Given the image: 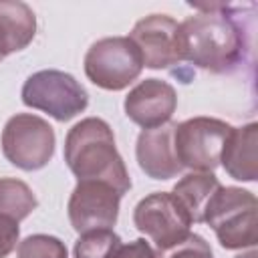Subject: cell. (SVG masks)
Segmentation results:
<instances>
[{"mask_svg": "<svg viewBox=\"0 0 258 258\" xmlns=\"http://www.w3.org/2000/svg\"><path fill=\"white\" fill-rule=\"evenodd\" d=\"M200 10L179 22L177 46L187 60L210 73H230L244 54V32L226 4H198Z\"/></svg>", "mask_w": 258, "mask_h": 258, "instance_id": "obj_1", "label": "cell"}, {"mask_svg": "<svg viewBox=\"0 0 258 258\" xmlns=\"http://www.w3.org/2000/svg\"><path fill=\"white\" fill-rule=\"evenodd\" d=\"M64 161L77 181H103L121 198L131 189V177L117 151L113 129L101 117L81 119L69 129Z\"/></svg>", "mask_w": 258, "mask_h": 258, "instance_id": "obj_2", "label": "cell"}, {"mask_svg": "<svg viewBox=\"0 0 258 258\" xmlns=\"http://www.w3.org/2000/svg\"><path fill=\"white\" fill-rule=\"evenodd\" d=\"M208 224L226 250L254 248L258 244V202L256 196L242 187H220L204 210Z\"/></svg>", "mask_w": 258, "mask_h": 258, "instance_id": "obj_3", "label": "cell"}, {"mask_svg": "<svg viewBox=\"0 0 258 258\" xmlns=\"http://www.w3.org/2000/svg\"><path fill=\"white\" fill-rule=\"evenodd\" d=\"M22 103L48 113L56 121H71L89 105L87 89L69 73L44 69L32 73L22 85Z\"/></svg>", "mask_w": 258, "mask_h": 258, "instance_id": "obj_4", "label": "cell"}, {"mask_svg": "<svg viewBox=\"0 0 258 258\" xmlns=\"http://www.w3.org/2000/svg\"><path fill=\"white\" fill-rule=\"evenodd\" d=\"M143 71V58L129 36H105L85 54L87 79L105 91L127 89Z\"/></svg>", "mask_w": 258, "mask_h": 258, "instance_id": "obj_5", "label": "cell"}, {"mask_svg": "<svg viewBox=\"0 0 258 258\" xmlns=\"http://www.w3.org/2000/svg\"><path fill=\"white\" fill-rule=\"evenodd\" d=\"M2 153L4 157L24 171H36L48 165L54 155V129L38 115L16 113L2 129Z\"/></svg>", "mask_w": 258, "mask_h": 258, "instance_id": "obj_6", "label": "cell"}, {"mask_svg": "<svg viewBox=\"0 0 258 258\" xmlns=\"http://www.w3.org/2000/svg\"><path fill=\"white\" fill-rule=\"evenodd\" d=\"M232 129L230 123L216 117H191L177 123L173 147L179 165L194 171H214Z\"/></svg>", "mask_w": 258, "mask_h": 258, "instance_id": "obj_7", "label": "cell"}, {"mask_svg": "<svg viewBox=\"0 0 258 258\" xmlns=\"http://www.w3.org/2000/svg\"><path fill=\"white\" fill-rule=\"evenodd\" d=\"M135 228L163 250L189 234L191 218L171 191H153L137 202L133 210Z\"/></svg>", "mask_w": 258, "mask_h": 258, "instance_id": "obj_8", "label": "cell"}, {"mask_svg": "<svg viewBox=\"0 0 258 258\" xmlns=\"http://www.w3.org/2000/svg\"><path fill=\"white\" fill-rule=\"evenodd\" d=\"M121 196L103 181H77L69 198V220L75 232L113 228L119 216Z\"/></svg>", "mask_w": 258, "mask_h": 258, "instance_id": "obj_9", "label": "cell"}, {"mask_svg": "<svg viewBox=\"0 0 258 258\" xmlns=\"http://www.w3.org/2000/svg\"><path fill=\"white\" fill-rule=\"evenodd\" d=\"M179 24L167 14H149L135 22L129 38L137 46L147 69H169L181 62L177 46Z\"/></svg>", "mask_w": 258, "mask_h": 258, "instance_id": "obj_10", "label": "cell"}, {"mask_svg": "<svg viewBox=\"0 0 258 258\" xmlns=\"http://www.w3.org/2000/svg\"><path fill=\"white\" fill-rule=\"evenodd\" d=\"M123 109L133 123L143 129H153L171 119L177 109V95L167 81L145 79L129 91Z\"/></svg>", "mask_w": 258, "mask_h": 258, "instance_id": "obj_11", "label": "cell"}, {"mask_svg": "<svg viewBox=\"0 0 258 258\" xmlns=\"http://www.w3.org/2000/svg\"><path fill=\"white\" fill-rule=\"evenodd\" d=\"M175 125L177 123L167 121L153 129H141L137 135L135 157L141 171H145V175L151 179H171L183 169L173 147Z\"/></svg>", "mask_w": 258, "mask_h": 258, "instance_id": "obj_12", "label": "cell"}, {"mask_svg": "<svg viewBox=\"0 0 258 258\" xmlns=\"http://www.w3.org/2000/svg\"><path fill=\"white\" fill-rule=\"evenodd\" d=\"M258 123L234 127L226 139L220 163L226 173L238 181H256L258 177Z\"/></svg>", "mask_w": 258, "mask_h": 258, "instance_id": "obj_13", "label": "cell"}, {"mask_svg": "<svg viewBox=\"0 0 258 258\" xmlns=\"http://www.w3.org/2000/svg\"><path fill=\"white\" fill-rule=\"evenodd\" d=\"M34 34V10L22 0H0V60L26 48Z\"/></svg>", "mask_w": 258, "mask_h": 258, "instance_id": "obj_14", "label": "cell"}, {"mask_svg": "<svg viewBox=\"0 0 258 258\" xmlns=\"http://www.w3.org/2000/svg\"><path fill=\"white\" fill-rule=\"evenodd\" d=\"M220 187L222 183L212 171H191L173 185L171 194L181 202L191 224H204V210Z\"/></svg>", "mask_w": 258, "mask_h": 258, "instance_id": "obj_15", "label": "cell"}, {"mask_svg": "<svg viewBox=\"0 0 258 258\" xmlns=\"http://www.w3.org/2000/svg\"><path fill=\"white\" fill-rule=\"evenodd\" d=\"M38 206L34 191L16 177H0V216L20 222Z\"/></svg>", "mask_w": 258, "mask_h": 258, "instance_id": "obj_16", "label": "cell"}, {"mask_svg": "<svg viewBox=\"0 0 258 258\" xmlns=\"http://www.w3.org/2000/svg\"><path fill=\"white\" fill-rule=\"evenodd\" d=\"M121 246V238L111 228L89 230L75 242V258H113L115 250Z\"/></svg>", "mask_w": 258, "mask_h": 258, "instance_id": "obj_17", "label": "cell"}, {"mask_svg": "<svg viewBox=\"0 0 258 258\" xmlns=\"http://www.w3.org/2000/svg\"><path fill=\"white\" fill-rule=\"evenodd\" d=\"M18 258H69V250L56 236L32 234L18 242Z\"/></svg>", "mask_w": 258, "mask_h": 258, "instance_id": "obj_18", "label": "cell"}, {"mask_svg": "<svg viewBox=\"0 0 258 258\" xmlns=\"http://www.w3.org/2000/svg\"><path fill=\"white\" fill-rule=\"evenodd\" d=\"M155 258H214V252L204 236L189 232L183 240H179L163 250H157Z\"/></svg>", "mask_w": 258, "mask_h": 258, "instance_id": "obj_19", "label": "cell"}, {"mask_svg": "<svg viewBox=\"0 0 258 258\" xmlns=\"http://www.w3.org/2000/svg\"><path fill=\"white\" fill-rule=\"evenodd\" d=\"M20 228L18 222L0 216V258H6L18 244Z\"/></svg>", "mask_w": 258, "mask_h": 258, "instance_id": "obj_20", "label": "cell"}, {"mask_svg": "<svg viewBox=\"0 0 258 258\" xmlns=\"http://www.w3.org/2000/svg\"><path fill=\"white\" fill-rule=\"evenodd\" d=\"M113 258H155V250L149 246V242H145L143 238H137L129 244H121Z\"/></svg>", "mask_w": 258, "mask_h": 258, "instance_id": "obj_21", "label": "cell"}, {"mask_svg": "<svg viewBox=\"0 0 258 258\" xmlns=\"http://www.w3.org/2000/svg\"><path fill=\"white\" fill-rule=\"evenodd\" d=\"M234 258H258V252L252 248V250H248V252H244V254H238V256H234Z\"/></svg>", "mask_w": 258, "mask_h": 258, "instance_id": "obj_22", "label": "cell"}]
</instances>
